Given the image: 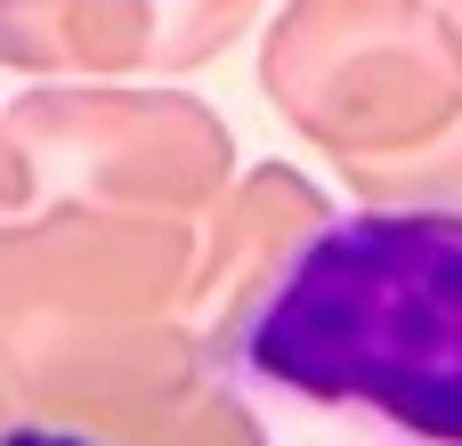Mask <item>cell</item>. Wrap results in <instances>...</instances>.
I'll list each match as a JSON object with an SVG mask.
<instances>
[{
  "instance_id": "cell-1",
  "label": "cell",
  "mask_w": 462,
  "mask_h": 446,
  "mask_svg": "<svg viewBox=\"0 0 462 446\" xmlns=\"http://www.w3.org/2000/svg\"><path fill=\"white\" fill-rule=\"evenodd\" d=\"M244 374L462 446V211H349L317 228L252 309Z\"/></svg>"
},
{
  "instance_id": "cell-2",
  "label": "cell",
  "mask_w": 462,
  "mask_h": 446,
  "mask_svg": "<svg viewBox=\"0 0 462 446\" xmlns=\"http://www.w3.org/2000/svg\"><path fill=\"white\" fill-rule=\"evenodd\" d=\"M0 446H97V439H81V431H41V423H24V431H8Z\"/></svg>"
}]
</instances>
